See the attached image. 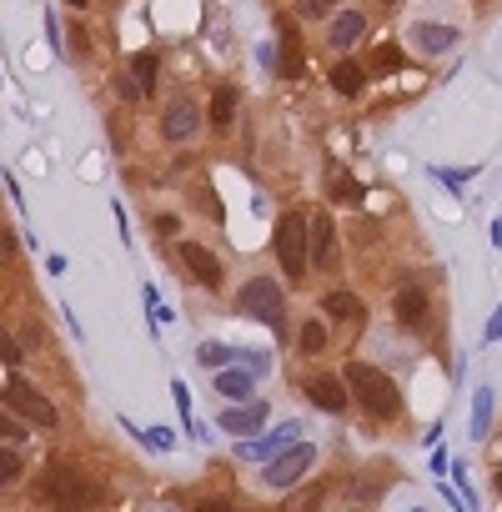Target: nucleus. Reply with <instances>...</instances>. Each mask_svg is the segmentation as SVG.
I'll list each match as a JSON object with an SVG mask.
<instances>
[{
  "instance_id": "obj_1",
  "label": "nucleus",
  "mask_w": 502,
  "mask_h": 512,
  "mask_svg": "<svg viewBox=\"0 0 502 512\" xmlns=\"http://www.w3.org/2000/svg\"><path fill=\"white\" fill-rule=\"evenodd\" d=\"M347 387H352V397H357L377 422H392V417L402 412V392H397V382H392L382 367L352 362V367H347Z\"/></svg>"
},
{
  "instance_id": "obj_2",
  "label": "nucleus",
  "mask_w": 502,
  "mask_h": 512,
  "mask_svg": "<svg viewBox=\"0 0 502 512\" xmlns=\"http://www.w3.org/2000/svg\"><path fill=\"white\" fill-rule=\"evenodd\" d=\"M277 256H282V272L292 282L307 277V262H312V221L302 211H287L282 226H277Z\"/></svg>"
},
{
  "instance_id": "obj_3",
  "label": "nucleus",
  "mask_w": 502,
  "mask_h": 512,
  "mask_svg": "<svg viewBox=\"0 0 502 512\" xmlns=\"http://www.w3.org/2000/svg\"><path fill=\"white\" fill-rule=\"evenodd\" d=\"M241 312H246V317H262L272 332H282V327H287V297H282V282H272V277H251V282L241 287Z\"/></svg>"
},
{
  "instance_id": "obj_4",
  "label": "nucleus",
  "mask_w": 502,
  "mask_h": 512,
  "mask_svg": "<svg viewBox=\"0 0 502 512\" xmlns=\"http://www.w3.org/2000/svg\"><path fill=\"white\" fill-rule=\"evenodd\" d=\"M297 442H302V422H282V427H272V432H262V437H241V442H236V457H241V462H272V457L292 452Z\"/></svg>"
},
{
  "instance_id": "obj_5",
  "label": "nucleus",
  "mask_w": 502,
  "mask_h": 512,
  "mask_svg": "<svg viewBox=\"0 0 502 512\" xmlns=\"http://www.w3.org/2000/svg\"><path fill=\"white\" fill-rule=\"evenodd\" d=\"M312 462H317V447H307V442H297L292 452H282V457H272L267 462V472H262V482L272 487V492H292L307 472H312Z\"/></svg>"
},
{
  "instance_id": "obj_6",
  "label": "nucleus",
  "mask_w": 502,
  "mask_h": 512,
  "mask_svg": "<svg viewBox=\"0 0 502 512\" xmlns=\"http://www.w3.org/2000/svg\"><path fill=\"white\" fill-rule=\"evenodd\" d=\"M6 407L21 412V417L36 422V427H56V407H51L26 377H16V372H11V382H6Z\"/></svg>"
},
{
  "instance_id": "obj_7",
  "label": "nucleus",
  "mask_w": 502,
  "mask_h": 512,
  "mask_svg": "<svg viewBox=\"0 0 502 512\" xmlns=\"http://www.w3.org/2000/svg\"><path fill=\"white\" fill-rule=\"evenodd\" d=\"M46 502H56V507L76 512V507H91V502H96V487H91L81 472H66V467H56V472L46 477Z\"/></svg>"
},
{
  "instance_id": "obj_8",
  "label": "nucleus",
  "mask_w": 502,
  "mask_h": 512,
  "mask_svg": "<svg viewBox=\"0 0 502 512\" xmlns=\"http://www.w3.org/2000/svg\"><path fill=\"white\" fill-rule=\"evenodd\" d=\"M392 317H397V327L422 332V322H427V292H422L417 282H402L397 297H392Z\"/></svg>"
},
{
  "instance_id": "obj_9",
  "label": "nucleus",
  "mask_w": 502,
  "mask_h": 512,
  "mask_svg": "<svg viewBox=\"0 0 502 512\" xmlns=\"http://www.w3.org/2000/svg\"><path fill=\"white\" fill-rule=\"evenodd\" d=\"M262 422H267V402H241V407H226L221 412V427L231 437H257Z\"/></svg>"
},
{
  "instance_id": "obj_10",
  "label": "nucleus",
  "mask_w": 502,
  "mask_h": 512,
  "mask_svg": "<svg viewBox=\"0 0 502 512\" xmlns=\"http://www.w3.org/2000/svg\"><path fill=\"white\" fill-rule=\"evenodd\" d=\"M312 262L317 267H337V226L327 211L312 216Z\"/></svg>"
},
{
  "instance_id": "obj_11",
  "label": "nucleus",
  "mask_w": 502,
  "mask_h": 512,
  "mask_svg": "<svg viewBox=\"0 0 502 512\" xmlns=\"http://www.w3.org/2000/svg\"><path fill=\"white\" fill-rule=\"evenodd\" d=\"M196 126H201V111H196L191 101H171V106H166V116H161V131H166V141H186Z\"/></svg>"
},
{
  "instance_id": "obj_12",
  "label": "nucleus",
  "mask_w": 502,
  "mask_h": 512,
  "mask_svg": "<svg viewBox=\"0 0 502 512\" xmlns=\"http://www.w3.org/2000/svg\"><path fill=\"white\" fill-rule=\"evenodd\" d=\"M181 256H186V267L201 277V287H221V262H216L201 241H181Z\"/></svg>"
},
{
  "instance_id": "obj_13",
  "label": "nucleus",
  "mask_w": 502,
  "mask_h": 512,
  "mask_svg": "<svg viewBox=\"0 0 502 512\" xmlns=\"http://www.w3.org/2000/svg\"><path fill=\"white\" fill-rule=\"evenodd\" d=\"M407 41H412L417 51H427V56H442V51L457 46V31H452V26H432V21H422V26H412Z\"/></svg>"
},
{
  "instance_id": "obj_14",
  "label": "nucleus",
  "mask_w": 502,
  "mask_h": 512,
  "mask_svg": "<svg viewBox=\"0 0 502 512\" xmlns=\"http://www.w3.org/2000/svg\"><path fill=\"white\" fill-rule=\"evenodd\" d=\"M307 397L322 407V412H347V387L337 377H312L307 382Z\"/></svg>"
},
{
  "instance_id": "obj_15",
  "label": "nucleus",
  "mask_w": 502,
  "mask_h": 512,
  "mask_svg": "<svg viewBox=\"0 0 502 512\" xmlns=\"http://www.w3.org/2000/svg\"><path fill=\"white\" fill-rule=\"evenodd\" d=\"M362 31H367L362 11H342V16L332 21V46H337V51H347V46H357V41H362Z\"/></svg>"
},
{
  "instance_id": "obj_16",
  "label": "nucleus",
  "mask_w": 502,
  "mask_h": 512,
  "mask_svg": "<svg viewBox=\"0 0 502 512\" xmlns=\"http://www.w3.org/2000/svg\"><path fill=\"white\" fill-rule=\"evenodd\" d=\"M251 387H257V372H216V392L231 402H251Z\"/></svg>"
},
{
  "instance_id": "obj_17",
  "label": "nucleus",
  "mask_w": 502,
  "mask_h": 512,
  "mask_svg": "<svg viewBox=\"0 0 502 512\" xmlns=\"http://www.w3.org/2000/svg\"><path fill=\"white\" fill-rule=\"evenodd\" d=\"M206 121H211L216 131H226V126L236 121V86H216V96H211V111H206Z\"/></svg>"
},
{
  "instance_id": "obj_18",
  "label": "nucleus",
  "mask_w": 502,
  "mask_h": 512,
  "mask_svg": "<svg viewBox=\"0 0 502 512\" xmlns=\"http://www.w3.org/2000/svg\"><path fill=\"white\" fill-rule=\"evenodd\" d=\"M322 312H327V317H337V322H362V317H367V307H362L352 292H327Z\"/></svg>"
},
{
  "instance_id": "obj_19",
  "label": "nucleus",
  "mask_w": 502,
  "mask_h": 512,
  "mask_svg": "<svg viewBox=\"0 0 502 512\" xmlns=\"http://www.w3.org/2000/svg\"><path fill=\"white\" fill-rule=\"evenodd\" d=\"M332 86H337L342 96H357V91L367 86V71H362L357 61H337V66H332Z\"/></svg>"
},
{
  "instance_id": "obj_20",
  "label": "nucleus",
  "mask_w": 502,
  "mask_h": 512,
  "mask_svg": "<svg viewBox=\"0 0 502 512\" xmlns=\"http://www.w3.org/2000/svg\"><path fill=\"white\" fill-rule=\"evenodd\" d=\"M487 427H492V392H487V387H477V392H472V422H467V432L482 442V437H487Z\"/></svg>"
},
{
  "instance_id": "obj_21",
  "label": "nucleus",
  "mask_w": 502,
  "mask_h": 512,
  "mask_svg": "<svg viewBox=\"0 0 502 512\" xmlns=\"http://www.w3.org/2000/svg\"><path fill=\"white\" fill-rule=\"evenodd\" d=\"M282 76H302V41L287 21H282Z\"/></svg>"
},
{
  "instance_id": "obj_22",
  "label": "nucleus",
  "mask_w": 502,
  "mask_h": 512,
  "mask_svg": "<svg viewBox=\"0 0 502 512\" xmlns=\"http://www.w3.org/2000/svg\"><path fill=\"white\" fill-rule=\"evenodd\" d=\"M327 181H332V201H347V206H362V186H357V181H352V176H347L342 166H332V176H327Z\"/></svg>"
},
{
  "instance_id": "obj_23",
  "label": "nucleus",
  "mask_w": 502,
  "mask_h": 512,
  "mask_svg": "<svg viewBox=\"0 0 502 512\" xmlns=\"http://www.w3.org/2000/svg\"><path fill=\"white\" fill-rule=\"evenodd\" d=\"M131 81L141 86V96H151L156 91V56H146V51L131 56Z\"/></svg>"
},
{
  "instance_id": "obj_24",
  "label": "nucleus",
  "mask_w": 502,
  "mask_h": 512,
  "mask_svg": "<svg viewBox=\"0 0 502 512\" xmlns=\"http://www.w3.org/2000/svg\"><path fill=\"white\" fill-rule=\"evenodd\" d=\"M126 427H131V422H126ZM131 432H136V437H141L146 447H156V452H171V447H176V432H171V427H151V432L131 427Z\"/></svg>"
},
{
  "instance_id": "obj_25",
  "label": "nucleus",
  "mask_w": 502,
  "mask_h": 512,
  "mask_svg": "<svg viewBox=\"0 0 502 512\" xmlns=\"http://www.w3.org/2000/svg\"><path fill=\"white\" fill-rule=\"evenodd\" d=\"M196 362L201 367H221V362H236V352L221 347V342H206V347H196Z\"/></svg>"
},
{
  "instance_id": "obj_26",
  "label": "nucleus",
  "mask_w": 502,
  "mask_h": 512,
  "mask_svg": "<svg viewBox=\"0 0 502 512\" xmlns=\"http://www.w3.org/2000/svg\"><path fill=\"white\" fill-rule=\"evenodd\" d=\"M332 6L337 0H297V16L302 21H322V16H332Z\"/></svg>"
},
{
  "instance_id": "obj_27",
  "label": "nucleus",
  "mask_w": 502,
  "mask_h": 512,
  "mask_svg": "<svg viewBox=\"0 0 502 512\" xmlns=\"http://www.w3.org/2000/svg\"><path fill=\"white\" fill-rule=\"evenodd\" d=\"M327 347V327L322 322H307L302 327V352H322Z\"/></svg>"
},
{
  "instance_id": "obj_28",
  "label": "nucleus",
  "mask_w": 502,
  "mask_h": 512,
  "mask_svg": "<svg viewBox=\"0 0 502 512\" xmlns=\"http://www.w3.org/2000/svg\"><path fill=\"white\" fill-rule=\"evenodd\" d=\"M402 66V51L397 46H382L377 56H372V71H397Z\"/></svg>"
},
{
  "instance_id": "obj_29",
  "label": "nucleus",
  "mask_w": 502,
  "mask_h": 512,
  "mask_svg": "<svg viewBox=\"0 0 502 512\" xmlns=\"http://www.w3.org/2000/svg\"><path fill=\"white\" fill-rule=\"evenodd\" d=\"M0 477H6V482H16V477H21V457H16V447H6V462H0Z\"/></svg>"
},
{
  "instance_id": "obj_30",
  "label": "nucleus",
  "mask_w": 502,
  "mask_h": 512,
  "mask_svg": "<svg viewBox=\"0 0 502 512\" xmlns=\"http://www.w3.org/2000/svg\"><path fill=\"white\" fill-rule=\"evenodd\" d=\"M0 432H6L11 447H21V422H16V417H0Z\"/></svg>"
},
{
  "instance_id": "obj_31",
  "label": "nucleus",
  "mask_w": 502,
  "mask_h": 512,
  "mask_svg": "<svg viewBox=\"0 0 502 512\" xmlns=\"http://www.w3.org/2000/svg\"><path fill=\"white\" fill-rule=\"evenodd\" d=\"M482 342H502V307L492 312V322H487V332H482Z\"/></svg>"
},
{
  "instance_id": "obj_32",
  "label": "nucleus",
  "mask_w": 502,
  "mask_h": 512,
  "mask_svg": "<svg viewBox=\"0 0 502 512\" xmlns=\"http://www.w3.org/2000/svg\"><path fill=\"white\" fill-rule=\"evenodd\" d=\"M196 512H236V507L221 502V497H206V502H196Z\"/></svg>"
},
{
  "instance_id": "obj_33",
  "label": "nucleus",
  "mask_w": 502,
  "mask_h": 512,
  "mask_svg": "<svg viewBox=\"0 0 502 512\" xmlns=\"http://www.w3.org/2000/svg\"><path fill=\"white\" fill-rule=\"evenodd\" d=\"M6 367H21V342H16V337L6 342Z\"/></svg>"
},
{
  "instance_id": "obj_34",
  "label": "nucleus",
  "mask_w": 502,
  "mask_h": 512,
  "mask_svg": "<svg viewBox=\"0 0 502 512\" xmlns=\"http://www.w3.org/2000/svg\"><path fill=\"white\" fill-rule=\"evenodd\" d=\"M66 6H76V11H86V0H66Z\"/></svg>"
},
{
  "instance_id": "obj_35",
  "label": "nucleus",
  "mask_w": 502,
  "mask_h": 512,
  "mask_svg": "<svg viewBox=\"0 0 502 512\" xmlns=\"http://www.w3.org/2000/svg\"><path fill=\"white\" fill-rule=\"evenodd\" d=\"M146 512H176V507H146Z\"/></svg>"
},
{
  "instance_id": "obj_36",
  "label": "nucleus",
  "mask_w": 502,
  "mask_h": 512,
  "mask_svg": "<svg viewBox=\"0 0 502 512\" xmlns=\"http://www.w3.org/2000/svg\"><path fill=\"white\" fill-rule=\"evenodd\" d=\"M497 492H502V472H497Z\"/></svg>"
},
{
  "instance_id": "obj_37",
  "label": "nucleus",
  "mask_w": 502,
  "mask_h": 512,
  "mask_svg": "<svg viewBox=\"0 0 502 512\" xmlns=\"http://www.w3.org/2000/svg\"><path fill=\"white\" fill-rule=\"evenodd\" d=\"M412 512H427V507H412Z\"/></svg>"
}]
</instances>
